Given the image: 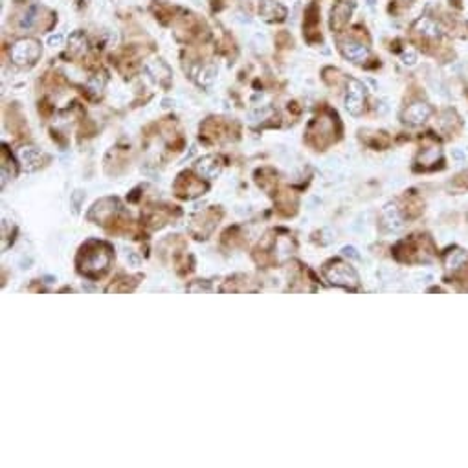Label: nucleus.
Segmentation results:
<instances>
[{
	"mask_svg": "<svg viewBox=\"0 0 468 468\" xmlns=\"http://www.w3.org/2000/svg\"><path fill=\"white\" fill-rule=\"evenodd\" d=\"M439 154H441V151L433 147V149H428V151H424L420 158H422V160H426L428 164H433V162H435L437 158H439Z\"/></svg>",
	"mask_w": 468,
	"mask_h": 468,
	"instance_id": "obj_19",
	"label": "nucleus"
},
{
	"mask_svg": "<svg viewBox=\"0 0 468 468\" xmlns=\"http://www.w3.org/2000/svg\"><path fill=\"white\" fill-rule=\"evenodd\" d=\"M40 55V44L35 39H20L11 48V59L15 64H33Z\"/></svg>",
	"mask_w": 468,
	"mask_h": 468,
	"instance_id": "obj_3",
	"label": "nucleus"
},
{
	"mask_svg": "<svg viewBox=\"0 0 468 468\" xmlns=\"http://www.w3.org/2000/svg\"><path fill=\"white\" fill-rule=\"evenodd\" d=\"M198 171H200L204 176H208V179H213V176L218 174V162L215 160V158H204V160H200V164H198Z\"/></svg>",
	"mask_w": 468,
	"mask_h": 468,
	"instance_id": "obj_15",
	"label": "nucleus"
},
{
	"mask_svg": "<svg viewBox=\"0 0 468 468\" xmlns=\"http://www.w3.org/2000/svg\"><path fill=\"white\" fill-rule=\"evenodd\" d=\"M364 96H366V92H364V86H362L360 81L349 79L347 94H345V108L354 116H358L364 110Z\"/></svg>",
	"mask_w": 468,
	"mask_h": 468,
	"instance_id": "obj_4",
	"label": "nucleus"
},
{
	"mask_svg": "<svg viewBox=\"0 0 468 468\" xmlns=\"http://www.w3.org/2000/svg\"><path fill=\"white\" fill-rule=\"evenodd\" d=\"M413 31L420 33L422 37H428V39H439V37H441V28L437 26L432 18H428V17L419 18V20L413 24Z\"/></svg>",
	"mask_w": 468,
	"mask_h": 468,
	"instance_id": "obj_9",
	"label": "nucleus"
},
{
	"mask_svg": "<svg viewBox=\"0 0 468 468\" xmlns=\"http://www.w3.org/2000/svg\"><path fill=\"white\" fill-rule=\"evenodd\" d=\"M466 259L468 257L463 250H452L450 254L446 255V268L448 270H457V268H461L466 263Z\"/></svg>",
	"mask_w": 468,
	"mask_h": 468,
	"instance_id": "obj_14",
	"label": "nucleus"
},
{
	"mask_svg": "<svg viewBox=\"0 0 468 468\" xmlns=\"http://www.w3.org/2000/svg\"><path fill=\"white\" fill-rule=\"evenodd\" d=\"M352 8H354L352 2H338L330 11V28L332 30H342L351 18Z\"/></svg>",
	"mask_w": 468,
	"mask_h": 468,
	"instance_id": "obj_6",
	"label": "nucleus"
},
{
	"mask_svg": "<svg viewBox=\"0 0 468 468\" xmlns=\"http://www.w3.org/2000/svg\"><path fill=\"white\" fill-rule=\"evenodd\" d=\"M432 116V107L428 103H413L410 107L406 108L402 118H404L406 123L411 125H420Z\"/></svg>",
	"mask_w": 468,
	"mask_h": 468,
	"instance_id": "obj_5",
	"label": "nucleus"
},
{
	"mask_svg": "<svg viewBox=\"0 0 468 468\" xmlns=\"http://www.w3.org/2000/svg\"><path fill=\"white\" fill-rule=\"evenodd\" d=\"M343 254H345V255H351V257H354V259H358L356 250H354V248H349V246H347V248H343Z\"/></svg>",
	"mask_w": 468,
	"mask_h": 468,
	"instance_id": "obj_22",
	"label": "nucleus"
},
{
	"mask_svg": "<svg viewBox=\"0 0 468 468\" xmlns=\"http://www.w3.org/2000/svg\"><path fill=\"white\" fill-rule=\"evenodd\" d=\"M145 70H147L149 74L152 76V79L158 81V83H162L164 79H169L167 76H162V72H171L169 66H167L165 62H162V61H151V62H147V64H145Z\"/></svg>",
	"mask_w": 468,
	"mask_h": 468,
	"instance_id": "obj_13",
	"label": "nucleus"
},
{
	"mask_svg": "<svg viewBox=\"0 0 468 468\" xmlns=\"http://www.w3.org/2000/svg\"><path fill=\"white\" fill-rule=\"evenodd\" d=\"M340 50H342L343 57H347L349 61L352 62H364L369 55L367 48L360 42H354V40H345L340 44Z\"/></svg>",
	"mask_w": 468,
	"mask_h": 468,
	"instance_id": "obj_7",
	"label": "nucleus"
},
{
	"mask_svg": "<svg viewBox=\"0 0 468 468\" xmlns=\"http://www.w3.org/2000/svg\"><path fill=\"white\" fill-rule=\"evenodd\" d=\"M215 76H217V68L215 66H206L200 70V74H198V83L204 86H210L211 83L215 81Z\"/></svg>",
	"mask_w": 468,
	"mask_h": 468,
	"instance_id": "obj_17",
	"label": "nucleus"
},
{
	"mask_svg": "<svg viewBox=\"0 0 468 468\" xmlns=\"http://www.w3.org/2000/svg\"><path fill=\"white\" fill-rule=\"evenodd\" d=\"M325 277L336 286H345V288H354L358 285V276L356 272L352 270L349 264L345 263H340V261H335V263H329L325 266Z\"/></svg>",
	"mask_w": 468,
	"mask_h": 468,
	"instance_id": "obj_2",
	"label": "nucleus"
},
{
	"mask_svg": "<svg viewBox=\"0 0 468 468\" xmlns=\"http://www.w3.org/2000/svg\"><path fill=\"white\" fill-rule=\"evenodd\" d=\"M384 222H386V226H388L389 230H393V232H397V230H400V228L404 226L402 215L395 204H388L384 208Z\"/></svg>",
	"mask_w": 468,
	"mask_h": 468,
	"instance_id": "obj_10",
	"label": "nucleus"
},
{
	"mask_svg": "<svg viewBox=\"0 0 468 468\" xmlns=\"http://www.w3.org/2000/svg\"><path fill=\"white\" fill-rule=\"evenodd\" d=\"M367 4H369V6H373V4H374V0H367Z\"/></svg>",
	"mask_w": 468,
	"mask_h": 468,
	"instance_id": "obj_23",
	"label": "nucleus"
},
{
	"mask_svg": "<svg viewBox=\"0 0 468 468\" xmlns=\"http://www.w3.org/2000/svg\"><path fill=\"white\" fill-rule=\"evenodd\" d=\"M68 50H70L72 55H83L86 52V37L77 31L74 35L70 37V44H68Z\"/></svg>",
	"mask_w": 468,
	"mask_h": 468,
	"instance_id": "obj_12",
	"label": "nucleus"
},
{
	"mask_svg": "<svg viewBox=\"0 0 468 468\" xmlns=\"http://www.w3.org/2000/svg\"><path fill=\"white\" fill-rule=\"evenodd\" d=\"M402 62L408 64V66H413L415 62H417V55H415V52H404V54H402Z\"/></svg>",
	"mask_w": 468,
	"mask_h": 468,
	"instance_id": "obj_20",
	"label": "nucleus"
},
{
	"mask_svg": "<svg viewBox=\"0 0 468 468\" xmlns=\"http://www.w3.org/2000/svg\"><path fill=\"white\" fill-rule=\"evenodd\" d=\"M110 263V248L103 242H88L81 250L79 268L88 277L101 276Z\"/></svg>",
	"mask_w": 468,
	"mask_h": 468,
	"instance_id": "obj_1",
	"label": "nucleus"
},
{
	"mask_svg": "<svg viewBox=\"0 0 468 468\" xmlns=\"http://www.w3.org/2000/svg\"><path fill=\"white\" fill-rule=\"evenodd\" d=\"M259 13L264 20H283L286 17V9L276 0H261Z\"/></svg>",
	"mask_w": 468,
	"mask_h": 468,
	"instance_id": "obj_8",
	"label": "nucleus"
},
{
	"mask_svg": "<svg viewBox=\"0 0 468 468\" xmlns=\"http://www.w3.org/2000/svg\"><path fill=\"white\" fill-rule=\"evenodd\" d=\"M105 81H107L105 77H103V79L99 81V74H98V76L92 77V79L88 81V88L92 90V92H101L103 86H105Z\"/></svg>",
	"mask_w": 468,
	"mask_h": 468,
	"instance_id": "obj_18",
	"label": "nucleus"
},
{
	"mask_svg": "<svg viewBox=\"0 0 468 468\" xmlns=\"http://www.w3.org/2000/svg\"><path fill=\"white\" fill-rule=\"evenodd\" d=\"M37 13H39V8H37V6H31L26 13L23 15V18H20V28H23V30H31V28L35 26L37 18H39Z\"/></svg>",
	"mask_w": 468,
	"mask_h": 468,
	"instance_id": "obj_16",
	"label": "nucleus"
},
{
	"mask_svg": "<svg viewBox=\"0 0 468 468\" xmlns=\"http://www.w3.org/2000/svg\"><path fill=\"white\" fill-rule=\"evenodd\" d=\"M62 42V35H52L48 39V44L50 46H59Z\"/></svg>",
	"mask_w": 468,
	"mask_h": 468,
	"instance_id": "obj_21",
	"label": "nucleus"
},
{
	"mask_svg": "<svg viewBox=\"0 0 468 468\" xmlns=\"http://www.w3.org/2000/svg\"><path fill=\"white\" fill-rule=\"evenodd\" d=\"M18 158H20V162L24 164V167H28V169H33V165L31 164H39L40 160V152L37 151L35 147H23L20 151H18Z\"/></svg>",
	"mask_w": 468,
	"mask_h": 468,
	"instance_id": "obj_11",
	"label": "nucleus"
}]
</instances>
